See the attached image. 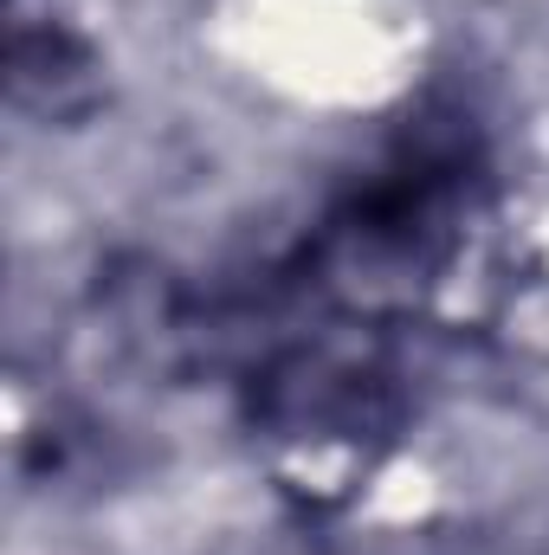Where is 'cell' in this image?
I'll return each mask as SVG.
<instances>
[{
	"instance_id": "6da1fadb",
	"label": "cell",
	"mask_w": 549,
	"mask_h": 555,
	"mask_svg": "<svg viewBox=\"0 0 549 555\" xmlns=\"http://www.w3.org/2000/svg\"><path fill=\"white\" fill-rule=\"evenodd\" d=\"M465 188H472V155L465 142H413L401 149L369 188H356L323 240H317V272L349 304H408L420 284L452 259L459 227H465Z\"/></svg>"
},
{
	"instance_id": "7a4b0ae2",
	"label": "cell",
	"mask_w": 549,
	"mask_h": 555,
	"mask_svg": "<svg viewBox=\"0 0 549 555\" xmlns=\"http://www.w3.org/2000/svg\"><path fill=\"white\" fill-rule=\"evenodd\" d=\"M13 104L39 117H78L98 98V59L65 26H20L13 33Z\"/></svg>"
}]
</instances>
